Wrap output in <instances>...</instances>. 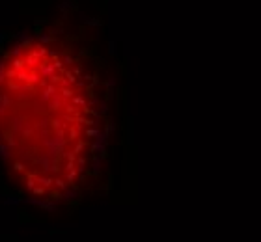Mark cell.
Wrapping results in <instances>:
<instances>
[{
  "instance_id": "obj_1",
  "label": "cell",
  "mask_w": 261,
  "mask_h": 242,
  "mask_svg": "<svg viewBox=\"0 0 261 242\" xmlns=\"http://www.w3.org/2000/svg\"><path fill=\"white\" fill-rule=\"evenodd\" d=\"M97 127L92 76L69 50L30 39L0 56V158L17 189L41 201L75 190Z\"/></svg>"
}]
</instances>
